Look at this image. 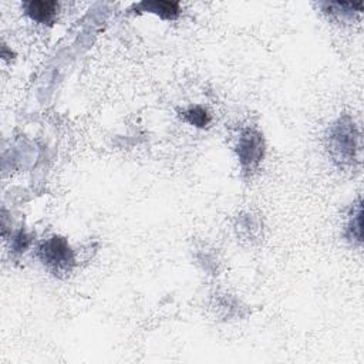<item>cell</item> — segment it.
<instances>
[{"mask_svg": "<svg viewBox=\"0 0 364 364\" xmlns=\"http://www.w3.org/2000/svg\"><path fill=\"white\" fill-rule=\"evenodd\" d=\"M39 258L56 273L68 272L75 265V255L67 241L61 237H53L39 248Z\"/></svg>", "mask_w": 364, "mask_h": 364, "instance_id": "6da1fadb", "label": "cell"}, {"mask_svg": "<svg viewBox=\"0 0 364 364\" xmlns=\"http://www.w3.org/2000/svg\"><path fill=\"white\" fill-rule=\"evenodd\" d=\"M357 134L349 118L340 120L330 131V149L337 160L350 163L356 158Z\"/></svg>", "mask_w": 364, "mask_h": 364, "instance_id": "7a4b0ae2", "label": "cell"}, {"mask_svg": "<svg viewBox=\"0 0 364 364\" xmlns=\"http://www.w3.org/2000/svg\"><path fill=\"white\" fill-rule=\"evenodd\" d=\"M238 154L242 167L246 171L253 170L263 157V138L261 132L255 130L244 131L239 138Z\"/></svg>", "mask_w": 364, "mask_h": 364, "instance_id": "3957f363", "label": "cell"}, {"mask_svg": "<svg viewBox=\"0 0 364 364\" xmlns=\"http://www.w3.org/2000/svg\"><path fill=\"white\" fill-rule=\"evenodd\" d=\"M23 6L30 19L39 23H53L58 9L57 2H46V0H32Z\"/></svg>", "mask_w": 364, "mask_h": 364, "instance_id": "277c9868", "label": "cell"}, {"mask_svg": "<svg viewBox=\"0 0 364 364\" xmlns=\"http://www.w3.org/2000/svg\"><path fill=\"white\" fill-rule=\"evenodd\" d=\"M137 11L153 12L160 15L163 19H177L180 15V5L177 2H167V0H154V2H142L135 6Z\"/></svg>", "mask_w": 364, "mask_h": 364, "instance_id": "5b68a950", "label": "cell"}, {"mask_svg": "<svg viewBox=\"0 0 364 364\" xmlns=\"http://www.w3.org/2000/svg\"><path fill=\"white\" fill-rule=\"evenodd\" d=\"M184 118L196 127H206L211 123V115L202 107H192L184 113Z\"/></svg>", "mask_w": 364, "mask_h": 364, "instance_id": "8992f818", "label": "cell"}, {"mask_svg": "<svg viewBox=\"0 0 364 364\" xmlns=\"http://www.w3.org/2000/svg\"><path fill=\"white\" fill-rule=\"evenodd\" d=\"M29 242H30V239L26 237V234L25 232H19L18 234V237L15 238V251L16 252H23L27 246H29Z\"/></svg>", "mask_w": 364, "mask_h": 364, "instance_id": "52a82bcc", "label": "cell"}]
</instances>
